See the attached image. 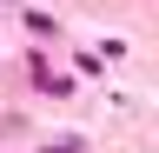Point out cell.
Wrapping results in <instances>:
<instances>
[{
  "label": "cell",
  "mask_w": 159,
  "mask_h": 153,
  "mask_svg": "<svg viewBox=\"0 0 159 153\" xmlns=\"http://www.w3.org/2000/svg\"><path fill=\"white\" fill-rule=\"evenodd\" d=\"M47 153H80V146H47Z\"/></svg>",
  "instance_id": "1"
}]
</instances>
